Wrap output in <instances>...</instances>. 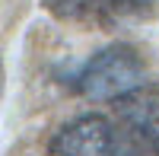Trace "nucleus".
<instances>
[{
  "label": "nucleus",
  "mask_w": 159,
  "mask_h": 156,
  "mask_svg": "<svg viewBox=\"0 0 159 156\" xmlns=\"http://www.w3.org/2000/svg\"><path fill=\"white\" fill-rule=\"evenodd\" d=\"M115 124L121 134V153L159 156V86L143 83L115 99Z\"/></svg>",
  "instance_id": "nucleus-2"
},
{
  "label": "nucleus",
  "mask_w": 159,
  "mask_h": 156,
  "mask_svg": "<svg viewBox=\"0 0 159 156\" xmlns=\"http://www.w3.org/2000/svg\"><path fill=\"white\" fill-rule=\"evenodd\" d=\"M73 89L86 99L99 102H115L127 96L130 89H137L147 83V64L137 54V48H130L124 42L108 45L96 51L83 67L73 73Z\"/></svg>",
  "instance_id": "nucleus-1"
},
{
  "label": "nucleus",
  "mask_w": 159,
  "mask_h": 156,
  "mask_svg": "<svg viewBox=\"0 0 159 156\" xmlns=\"http://www.w3.org/2000/svg\"><path fill=\"white\" fill-rule=\"evenodd\" d=\"M51 16L92 29H121L150 16L153 0H42Z\"/></svg>",
  "instance_id": "nucleus-4"
},
{
  "label": "nucleus",
  "mask_w": 159,
  "mask_h": 156,
  "mask_svg": "<svg viewBox=\"0 0 159 156\" xmlns=\"http://www.w3.org/2000/svg\"><path fill=\"white\" fill-rule=\"evenodd\" d=\"M48 150L54 156H121V134L115 118L86 112L64 124L51 137Z\"/></svg>",
  "instance_id": "nucleus-3"
}]
</instances>
